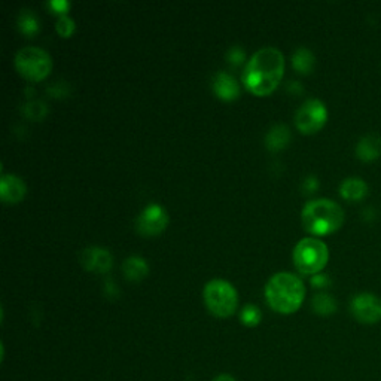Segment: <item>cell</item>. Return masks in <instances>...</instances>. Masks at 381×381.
I'll use <instances>...</instances> for the list:
<instances>
[{"instance_id":"10","label":"cell","mask_w":381,"mask_h":381,"mask_svg":"<svg viewBox=\"0 0 381 381\" xmlns=\"http://www.w3.org/2000/svg\"><path fill=\"white\" fill-rule=\"evenodd\" d=\"M80 262L87 270L106 273L112 268L113 256L103 246H88L80 252Z\"/></svg>"},{"instance_id":"23","label":"cell","mask_w":381,"mask_h":381,"mask_svg":"<svg viewBox=\"0 0 381 381\" xmlns=\"http://www.w3.org/2000/svg\"><path fill=\"white\" fill-rule=\"evenodd\" d=\"M226 57L228 60L233 63V64H239L244 60L246 54H244V49L241 46H233V48H229V51L226 53Z\"/></svg>"},{"instance_id":"9","label":"cell","mask_w":381,"mask_h":381,"mask_svg":"<svg viewBox=\"0 0 381 381\" xmlns=\"http://www.w3.org/2000/svg\"><path fill=\"white\" fill-rule=\"evenodd\" d=\"M169 224V213L158 203L147 204L136 219V228L140 234L155 236L165 229Z\"/></svg>"},{"instance_id":"8","label":"cell","mask_w":381,"mask_h":381,"mask_svg":"<svg viewBox=\"0 0 381 381\" xmlns=\"http://www.w3.org/2000/svg\"><path fill=\"white\" fill-rule=\"evenodd\" d=\"M350 311L353 318L365 325H374L381 320V300L370 292H362L352 298Z\"/></svg>"},{"instance_id":"15","label":"cell","mask_w":381,"mask_h":381,"mask_svg":"<svg viewBox=\"0 0 381 381\" xmlns=\"http://www.w3.org/2000/svg\"><path fill=\"white\" fill-rule=\"evenodd\" d=\"M291 140V131L289 127L285 124H276L273 125L267 135H265V145L271 151H278V149H283Z\"/></svg>"},{"instance_id":"16","label":"cell","mask_w":381,"mask_h":381,"mask_svg":"<svg viewBox=\"0 0 381 381\" xmlns=\"http://www.w3.org/2000/svg\"><path fill=\"white\" fill-rule=\"evenodd\" d=\"M122 271L130 280H140L149 273V263L143 256L131 255L124 259Z\"/></svg>"},{"instance_id":"18","label":"cell","mask_w":381,"mask_h":381,"mask_svg":"<svg viewBox=\"0 0 381 381\" xmlns=\"http://www.w3.org/2000/svg\"><path fill=\"white\" fill-rule=\"evenodd\" d=\"M311 306H313V310L318 314H320V316H329V314L337 311L335 298L326 292H320L314 295Z\"/></svg>"},{"instance_id":"4","label":"cell","mask_w":381,"mask_h":381,"mask_svg":"<svg viewBox=\"0 0 381 381\" xmlns=\"http://www.w3.org/2000/svg\"><path fill=\"white\" fill-rule=\"evenodd\" d=\"M329 259V249L319 237H304L293 247V262L298 271L303 274L320 273Z\"/></svg>"},{"instance_id":"19","label":"cell","mask_w":381,"mask_h":381,"mask_svg":"<svg viewBox=\"0 0 381 381\" xmlns=\"http://www.w3.org/2000/svg\"><path fill=\"white\" fill-rule=\"evenodd\" d=\"M19 26L21 31L27 33V35H33V33L39 30V19L31 11L24 9L19 16Z\"/></svg>"},{"instance_id":"17","label":"cell","mask_w":381,"mask_h":381,"mask_svg":"<svg viewBox=\"0 0 381 381\" xmlns=\"http://www.w3.org/2000/svg\"><path fill=\"white\" fill-rule=\"evenodd\" d=\"M314 63H316V58H314V54L308 48L300 46L295 49V53L292 56V64L298 72L310 73L314 68Z\"/></svg>"},{"instance_id":"12","label":"cell","mask_w":381,"mask_h":381,"mask_svg":"<svg viewBox=\"0 0 381 381\" xmlns=\"http://www.w3.org/2000/svg\"><path fill=\"white\" fill-rule=\"evenodd\" d=\"M213 90L224 100H234L240 94L239 80L228 72H218L213 78Z\"/></svg>"},{"instance_id":"22","label":"cell","mask_w":381,"mask_h":381,"mask_svg":"<svg viewBox=\"0 0 381 381\" xmlns=\"http://www.w3.org/2000/svg\"><path fill=\"white\" fill-rule=\"evenodd\" d=\"M75 27H76L75 20L72 19V16L66 15V14L60 15V19L57 20V24H56L57 31L63 36H71L72 33L75 31Z\"/></svg>"},{"instance_id":"25","label":"cell","mask_w":381,"mask_h":381,"mask_svg":"<svg viewBox=\"0 0 381 381\" xmlns=\"http://www.w3.org/2000/svg\"><path fill=\"white\" fill-rule=\"evenodd\" d=\"M49 6L56 9L57 12H66L69 9L71 5H69L68 0H51V2H49Z\"/></svg>"},{"instance_id":"14","label":"cell","mask_w":381,"mask_h":381,"mask_svg":"<svg viewBox=\"0 0 381 381\" xmlns=\"http://www.w3.org/2000/svg\"><path fill=\"white\" fill-rule=\"evenodd\" d=\"M356 155L365 162L378 160L381 157V137L378 135L363 136L356 145Z\"/></svg>"},{"instance_id":"1","label":"cell","mask_w":381,"mask_h":381,"mask_svg":"<svg viewBox=\"0 0 381 381\" xmlns=\"http://www.w3.org/2000/svg\"><path fill=\"white\" fill-rule=\"evenodd\" d=\"M285 72V56L278 48L262 46L247 60L243 72L246 87L258 95L271 93L278 84Z\"/></svg>"},{"instance_id":"6","label":"cell","mask_w":381,"mask_h":381,"mask_svg":"<svg viewBox=\"0 0 381 381\" xmlns=\"http://www.w3.org/2000/svg\"><path fill=\"white\" fill-rule=\"evenodd\" d=\"M15 66L19 72L30 80L43 79L53 69L51 54L36 45L20 48L15 54Z\"/></svg>"},{"instance_id":"7","label":"cell","mask_w":381,"mask_h":381,"mask_svg":"<svg viewBox=\"0 0 381 381\" xmlns=\"http://www.w3.org/2000/svg\"><path fill=\"white\" fill-rule=\"evenodd\" d=\"M328 121L326 105L319 98H307V100L296 109L295 124L298 130L313 135L319 131Z\"/></svg>"},{"instance_id":"2","label":"cell","mask_w":381,"mask_h":381,"mask_svg":"<svg viewBox=\"0 0 381 381\" xmlns=\"http://www.w3.org/2000/svg\"><path fill=\"white\" fill-rule=\"evenodd\" d=\"M265 298L276 311L283 314L295 313L304 303V281L293 273L278 271L265 285Z\"/></svg>"},{"instance_id":"26","label":"cell","mask_w":381,"mask_h":381,"mask_svg":"<svg viewBox=\"0 0 381 381\" xmlns=\"http://www.w3.org/2000/svg\"><path fill=\"white\" fill-rule=\"evenodd\" d=\"M319 187V180L318 177H314V176H308L306 177L304 180V189L308 191V192H313V191H316Z\"/></svg>"},{"instance_id":"27","label":"cell","mask_w":381,"mask_h":381,"mask_svg":"<svg viewBox=\"0 0 381 381\" xmlns=\"http://www.w3.org/2000/svg\"><path fill=\"white\" fill-rule=\"evenodd\" d=\"M213 381H236V380L231 375H228V374H221V375H218L216 378H214Z\"/></svg>"},{"instance_id":"3","label":"cell","mask_w":381,"mask_h":381,"mask_svg":"<svg viewBox=\"0 0 381 381\" xmlns=\"http://www.w3.org/2000/svg\"><path fill=\"white\" fill-rule=\"evenodd\" d=\"M304 228L316 236L333 234L344 224L343 207L329 198H314L304 204L301 212Z\"/></svg>"},{"instance_id":"11","label":"cell","mask_w":381,"mask_h":381,"mask_svg":"<svg viewBox=\"0 0 381 381\" xmlns=\"http://www.w3.org/2000/svg\"><path fill=\"white\" fill-rule=\"evenodd\" d=\"M27 192L26 182L14 173H4L0 177V197L5 203H16Z\"/></svg>"},{"instance_id":"13","label":"cell","mask_w":381,"mask_h":381,"mask_svg":"<svg viewBox=\"0 0 381 381\" xmlns=\"http://www.w3.org/2000/svg\"><path fill=\"white\" fill-rule=\"evenodd\" d=\"M370 192L368 184L360 177H345L340 185V194L347 202H360Z\"/></svg>"},{"instance_id":"21","label":"cell","mask_w":381,"mask_h":381,"mask_svg":"<svg viewBox=\"0 0 381 381\" xmlns=\"http://www.w3.org/2000/svg\"><path fill=\"white\" fill-rule=\"evenodd\" d=\"M46 105L42 100H31L28 103L24 105L23 112L26 113V117L31 118V120H41L45 117L46 113Z\"/></svg>"},{"instance_id":"20","label":"cell","mask_w":381,"mask_h":381,"mask_svg":"<svg viewBox=\"0 0 381 381\" xmlns=\"http://www.w3.org/2000/svg\"><path fill=\"white\" fill-rule=\"evenodd\" d=\"M261 318H262L261 310L255 304H246L243 307V310L240 311V319L247 326H255V325H258L261 322Z\"/></svg>"},{"instance_id":"24","label":"cell","mask_w":381,"mask_h":381,"mask_svg":"<svg viewBox=\"0 0 381 381\" xmlns=\"http://www.w3.org/2000/svg\"><path fill=\"white\" fill-rule=\"evenodd\" d=\"M311 285L314 288H326V286L330 285V280H329V277L326 274L318 273V274H314L311 277Z\"/></svg>"},{"instance_id":"5","label":"cell","mask_w":381,"mask_h":381,"mask_svg":"<svg viewBox=\"0 0 381 381\" xmlns=\"http://www.w3.org/2000/svg\"><path fill=\"white\" fill-rule=\"evenodd\" d=\"M203 298L207 308L219 318L231 316L239 306V292L236 286L225 278L209 280L203 289Z\"/></svg>"}]
</instances>
